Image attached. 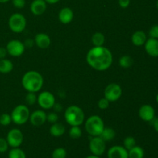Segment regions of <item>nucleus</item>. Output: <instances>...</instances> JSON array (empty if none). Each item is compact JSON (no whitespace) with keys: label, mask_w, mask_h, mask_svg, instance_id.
I'll return each instance as SVG.
<instances>
[{"label":"nucleus","mask_w":158,"mask_h":158,"mask_svg":"<svg viewBox=\"0 0 158 158\" xmlns=\"http://www.w3.org/2000/svg\"><path fill=\"white\" fill-rule=\"evenodd\" d=\"M136 146V140L133 137H127L123 140V147L126 148L127 151L131 150V148Z\"/></svg>","instance_id":"obj_29"},{"label":"nucleus","mask_w":158,"mask_h":158,"mask_svg":"<svg viewBox=\"0 0 158 158\" xmlns=\"http://www.w3.org/2000/svg\"><path fill=\"white\" fill-rule=\"evenodd\" d=\"M67 155L66 149L63 148H56L52 153V158H66Z\"/></svg>","instance_id":"obj_28"},{"label":"nucleus","mask_w":158,"mask_h":158,"mask_svg":"<svg viewBox=\"0 0 158 158\" xmlns=\"http://www.w3.org/2000/svg\"><path fill=\"white\" fill-rule=\"evenodd\" d=\"M23 43H24L26 48H32L33 45L35 44V42H34V40H31V39H27Z\"/></svg>","instance_id":"obj_38"},{"label":"nucleus","mask_w":158,"mask_h":158,"mask_svg":"<svg viewBox=\"0 0 158 158\" xmlns=\"http://www.w3.org/2000/svg\"><path fill=\"white\" fill-rule=\"evenodd\" d=\"M144 151L139 146H134L128 151V158H143Z\"/></svg>","instance_id":"obj_23"},{"label":"nucleus","mask_w":158,"mask_h":158,"mask_svg":"<svg viewBox=\"0 0 158 158\" xmlns=\"http://www.w3.org/2000/svg\"><path fill=\"white\" fill-rule=\"evenodd\" d=\"M123 90L121 86L115 83H110L104 89V97L110 102L117 101L121 97Z\"/></svg>","instance_id":"obj_7"},{"label":"nucleus","mask_w":158,"mask_h":158,"mask_svg":"<svg viewBox=\"0 0 158 158\" xmlns=\"http://www.w3.org/2000/svg\"><path fill=\"white\" fill-rule=\"evenodd\" d=\"M64 117L69 125L80 126L85 120V114L81 107L76 105H72L66 108L64 113Z\"/></svg>","instance_id":"obj_3"},{"label":"nucleus","mask_w":158,"mask_h":158,"mask_svg":"<svg viewBox=\"0 0 158 158\" xmlns=\"http://www.w3.org/2000/svg\"><path fill=\"white\" fill-rule=\"evenodd\" d=\"M8 25L12 32L21 33L26 27V19L21 13H14L9 17Z\"/></svg>","instance_id":"obj_6"},{"label":"nucleus","mask_w":158,"mask_h":158,"mask_svg":"<svg viewBox=\"0 0 158 158\" xmlns=\"http://www.w3.org/2000/svg\"><path fill=\"white\" fill-rule=\"evenodd\" d=\"M65 132H66L65 126L63 123H58V122L52 123L49 128V133H50L51 136L54 137H62L65 134Z\"/></svg>","instance_id":"obj_20"},{"label":"nucleus","mask_w":158,"mask_h":158,"mask_svg":"<svg viewBox=\"0 0 158 158\" xmlns=\"http://www.w3.org/2000/svg\"><path fill=\"white\" fill-rule=\"evenodd\" d=\"M60 0H45V2H46L47 4H56V3L59 2Z\"/></svg>","instance_id":"obj_41"},{"label":"nucleus","mask_w":158,"mask_h":158,"mask_svg":"<svg viewBox=\"0 0 158 158\" xmlns=\"http://www.w3.org/2000/svg\"><path fill=\"white\" fill-rule=\"evenodd\" d=\"M35 44L38 46L40 49H45L49 48L51 44V39L46 33L44 32H40L36 34L34 39Z\"/></svg>","instance_id":"obj_15"},{"label":"nucleus","mask_w":158,"mask_h":158,"mask_svg":"<svg viewBox=\"0 0 158 158\" xmlns=\"http://www.w3.org/2000/svg\"><path fill=\"white\" fill-rule=\"evenodd\" d=\"M83 132L80 126H72L69 131V135L72 139H79L81 137Z\"/></svg>","instance_id":"obj_27"},{"label":"nucleus","mask_w":158,"mask_h":158,"mask_svg":"<svg viewBox=\"0 0 158 158\" xmlns=\"http://www.w3.org/2000/svg\"><path fill=\"white\" fill-rule=\"evenodd\" d=\"M91 42H92L94 46H102L105 43V36L102 32H95L91 37Z\"/></svg>","instance_id":"obj_24"},{"label":"nucleus","mask_w":158,"mask_h":158,"mask_svg":"<svg viewBox=\"0 0 158 158\" xmlns=\"http://www.w3.org/2000/svg\"><path fill=\"white\" fill-rule=\"evenodd\" d=\"M46 116H47V114H46L44 110H35L32 114H30L29 121L33 126H42L46 122Z\"/></svg>","instance_id":"obj_13"},{"label":"nucleus","mask_w":158,"mask_h":158,"mask_svg":"<svg viewBox=\"0 0 158 158\" xmlns=\"http://www.w3.org/2000/svg\"><path fill=\"white\" fill-rule=\"evenodd\" d=\"M147 53L152 57H158V40L150 38L144 43Z\"/></svg>","instance_id":"obj_17"},{"label":"nucleus","mask_w":158,"mask_h":158,"mask_svg":"<svg viewBox=\"0 0 158 158\" xmlns=\"http://www.w3.org/2000/svg\"><path fill=\"white\" fill-rule=\"evenodd\" d=\"M59 120V116L55 112H51L49 113L46 116V121L49 122L50 123H55L58 122Z\"/></svg>","instance_id":"obj_32"},{"label":"nucleus","mask_w":158,"mask_h":158,"mask_svg":"<svg viewBox=\"0 0 158 158\" xmlns=\"http://www.w3.org/2000/svg\"><path fill=\"white\" fill-rule=\"evenodd\" d=\"M138 114L140 118L143 121L151 122L155 117V110L152 106L149 104H145L139 109Z\"/></svg>","instance_id":"obj_12"},{"label":"nucleus","mask_w":158,"mask_h":158,"mask_svg":"<svg viewBox=\"0 0 158 158\" xmlns=\"http://www.w3.org/2000/svg\"><path fill=\"white\" fill-rule=\"evenodd\" d=\"M89 148L93 155L100 157L106 151V142L100 137H92L89 143Z\"/></svg>","instance_id":"obj_8"},{"label":"nucleus","mask_w":158,"mask_h":158,"mask_svg":"<svg viewBox=\"0 0 158 158\" xmlns=\"http://www.w3.org/2000/svg\"><path fill=\"white\" fill-rule=\"evenodd\" d=\"M9 1H10V0H0V3H6Z\"/></svg>","instance_id":"obj_43"},{"label":"nucleus","mask_w":158,"mask_h":158,"mask_svg":"<svg viewBox=\"0 0 158 158\" xmlns=\"http://www.w3.org/2000/svg\"><path fill=\"white\" fill-rule=\"evenodd\" d=\"M7 54L8 52H7V50H6V48L2 47V46H0V60L6 58Z\"/></svg>","instance_id":"obj_39"},{"label":"nucleus","mask_w":158,"mask_h":158,"mask_svg":"<svg viewBox=\"0 0 158 158\" xmlns=\"http://www.w3.org/2000/svg\"><path fill=\"white\" fill-rule=\"evenodd\" d=\"M9 158H26V153L19 148H13L9 151Z\"/></svg>","instance_id":"obj_26"},{"label":"nucleus","mask_w":158,"mask_h":158,"mask_svg":"<svg viewBox=\"0 0 158 158\" xmlns=\"http://www.w3.org/2000/svg\"><path fill=\"white\" fill-rule=\"evenodd\" d=\"M105 127L103 119L97 115L90 116L85 122V129L91 137L100 136Z\"/></svg>","instance_id":"obj_4"},{"label":"nucleus","mask_w":158,"mask_h":158,"mask_svg":"<svg viewBox=\"0 0 158 158\" xmlns=\"http://www.w3.org/2000/svg\"><path fill=\"white\" fill-rule=\"evenodd\" d=\"M47 3L45 0H33L30 5V10L33 15H41L46 12Z\"/></svg>","instance_id":"obj_16"},{"label":"nucleus","mask_w":158,"mask_h":158,"mask_svg":"<svg viewBox=\"0 0 158 158\" xmlns=\"http://www.w3.org/2000/svg\"><path fill=\"white\" fill-rule=\"evenodd\" d=\"M108 158H128V151L124 147L116 145L113 146L107 151Z\"/></svg>","instance_id":"obj_14"},{"label":"nucleus","mask_w":158,"mask_h":158,"mask_svg":"<svg viewBox=\"0 0 158 158\" xmlns=\"http://www.w3.org/2000/svg\"><path fill=\"white\" fill-rule=\"evenodd\" d=\"M13 63L11 60L6 58L2 59V60H0V73H9L13 69Z\"/></svg>","instance_id":"obj_21"},{"label":"nucleus","mask_w":158,"mask_h":158,"mask_svg":"<svg viewBox=\"0 0 158 158\" xmlns=\"http://www.w3.org/2000/svg\"><path fill=\"white\" fill-rule=\"evenodd\" d=\"M86 158H100L99 156H96V155H90V156H88V157H86Z\"/></svg>","instance_id":"obj_42"},{"label":"nucleus","mask_w":158,"mask_h":158,"mask_svg":"<svg viewBox=\"0 0 158 158\" xmlns=\"http://www.w3.org/2000/svg\"><path fill=\"white\" fill-rule=\"evenodd\" d=\"M6 48L8 54L12 57L21 56L26 49L24 43L18 40H10L7 43Z\"/></svg>","instance_id":"obj_11"},{"label":"nucleus","mask_w":158,"mask_h":158,"mask_svg":"<svg viewBox=\"0 0 158 158\" xmlns=\"http://www.w3.org/2000/svg\"><path fill=\"white\" fill-rule=\"evenodd\" d=\"M110 102L107 99L105 98V97H103V98H101L99 100L97 104H98V107L100 110H106L110 106Z\"/></svg>","instance_id":"obj_33"},{"label":"nucleus","mask_w":158,"mask_h":158,"mask_svg":"<svg viewBox=\"0 0 158 158\" xmlns=\"http://www.w3.org/2000/svg\"><path fill=\"white\" fill-rule=\"evenodd\" d=\"M23 140H24V136L23 132L17 128L10 130L6 136V140L9 143V146L12 148H19L23 143Z\"/></svg>","instance_id":"obj_10"},{"label":"nucleus","mask_w":158,"mask_h":158,"mask_svg":"<svg viewBox=\"0 0 158 158\" xmlns=\"http://www.w3.org/2000/svg\"><path fill=\"white\" fill-rule=\"evenodd\" d=\"M86 62L93 69L105 71L112 65L113 54L105 46H94L86 54Z\"/></svg>","instance_id":"obj_1"},{"label":"nucleus","mask_w":158,"mask_h":158,"mask_svg":"<svg viewBox=\"0 0 158 158\" xmlns=\"http://www.w3.org/2000/svg\"><path fill=\"white\" fill-rule=\"evenodd\" d=\"M10 115L12 117V121L15 124L23 125L29 120L30 111L27 106L20 104L12 110Z\"/></svg>","instance_id":"obj_5"},{"label":"nucleus","mask_w":158,"mask_h":158,"mask_svg":"<svg viewBox=\"0 0 158 158\" xmlns=\"http://www.w3.org/2000/svg\"><path fill=\"white\" fill-rule=\"evenodd\" d=\"M12 5L16 9H23L26 6V0H11Z\"/></svg>","instance_id":"obj_36"},{"label":"nucleus","mask_w":158,"mask_h":158,"mask_svg":"<svg viewBox=\"0 0 158 158\" xmlns=\"http://www.w3.org/2000/svg\"><path fill=\"white\" fill-rule=\"evenodd\" d=\"M147 40V35L143 31H137L131 36L132 43L136 46H141L144 45Z\"/></svg>","instance_id":"obj_19"},{"label":"nucleus","mask_w":158,"mask_h":158,"mask_svg":"<svg viewBox=\"0 0 158 158\" xmlns=\"http://www.w3.org/2000/svg\"><path fill=\"white\" fill-rule=\"evenodd\" d=\"M119 6L122 9H127L131 4V0H118Z\"/></svg>","instance_id":"obj_37"},{"label":"nucleus","mask_w":158,"mask_h":158,"mask_svg":"<svg viewBox=\"0 0 158 158\" xmlns=\"http://www.w3.org/2000/svg\"><path fill=\"white\" fill-rule=\"evenodd\" d=\"M156 6H157V9H158V0H157V3H156Z\"/></svg>","instance_id":"obj_45"},{"label":"nucleus","mask_w":158,"mask_h":158,"mask_svg":"<svg viewBox=\"0 0 158 158\" xmlns=\"http://www.w3.org/2000/svg\"><path fill=\"white\" fill-rule=\"evenodd\" d=\"M105 142L111 141L116 137V131L112 127H104L100 136Z\"/></svg>","instance_id":"obj_22"},{"label":"nucleus","mask_w":158,"mask_h":158,"mask_svg":"<svg viewBox=\"0 0 158 158\" xmlns=\"http://www.w3.org/2000/svg\"><path fill=\"white\" fill-rule=\"evenodd\" d=\"M37 103L42 109H52L56 103V99L52 93L49 91H43L37 97Z\"/></svg>","instance_id":"obj_9"},{"label":"nucleus","mask_w":158,"mask_h":158,"mask_svg":"<svg viewBox=\"0 0 158 158\" xmlns=\"http://www.w3.org/2000/svg\"><path fill=\"white\" fill-rule=\"evenodd\" d=\"M26 102L29 106H32L37 102V96L35 95V93L28 92L26 96Z\"/></svg>","instance_id":"obj_30"},{"label":"nucleus","mask_w":158,"mask_h":158,"mask_svg":"<svg viewBox=\"0 0 158 158\" xmlns=\"http://www.w3.org/2000/svg\"><path fill=\"white\" fill-rule=\"evenodd\" d=\"M153 126H154V130L157 132H158V117L156 119H154V122H153Z\"/></svg>","instance_id":"obj_40"},{"label":"nucleus","mask_w":158,"mask_h":158,"mask_svg":"<svg viewBox=\"0 0 158 158\" xmlns=\"http://www.w3.org/2000/svg\"><path fill=\"white\" fill-rule=\"evenodd\" d=\"M43 76L35 70L28 71L22 78V85L27 92H39L43 87Z\"/></svg>","instance_id":"obj_2"},{"label":"nucleus","mask_w":158,"mask_h":158,"mask_svg":"<svg viewBox=\"0 0 158 158\" xmlns=\"http://www.w3.org/2000/svg\"><path fill=\"white\" fill-rule=\"evenodd\" d=\"M150 38H154L158 40V25L152 26L149 31Z\"/></svg>","instance_id":"obj_35"},{"label":"nucleus","mask_w":158,"mask_h":158,"mask_svg":"<svg viewBox=\"0 0 158 158\" xmlns=\"http://www.w3.org/2000/svg\"><path fill=\"white\" fill-rule=\"evenodd\" d=\"M133 64H134V60L130 56H123L119 60V65L120 67L123 68V69H128V68L131 67Z\"/></svg>","instance_id":"obj_25"},{"label":"nucleus","mask_w":158,"mask_h":158,"mask_svg":"<svg viewBox=\"0 0 158 158\" xmlns=\"http://www.w3.org/2000/svg\"><path fill=\"white\" fill-rule=\"evenodd\" d=\"M73 11L69 7H64L60 11L58 15L59 20L63 24H69L73 19Z\"/></svg>","instance_id":"obj_18"},{"label":"nucleus","mask_w":158,"mask_h":158,"mask_svg":"<svg viewBox=\"0 0 158 158\" xmlns=\"http://www.w3.org/2000/svg\"><path fill=\"white\" fill-rule=\"evenodd\" d=\"M156 100H157V103H158V94L157 95V97H156Z\"/></svg>","instance_id":"obj_44"},{"label":"nucleus","mask_w":158,"mask_h":158,"mask_svg":"<svg viewBox=\"0 0 158 158\" xmlns=\"http://www.w3.org/2000/svg\"><path fill=\"white\" fill-rule=\"evenodd\" d=\"M9 147V143L6 139L0 137V153H5L7 151Z\"/></svg>","instance_id":"obj_34"},{"label":"nucleus","mask_w":158,"mask_h":158,"mask_svg":"<svg viewBox=\"0 0 158 158\" xmlns=\"http://www.w3.org/2000/svg\"><path fill=\"white\" fill-rule=\"evenodd\" d=\"M12 121V117L9 114H2L0 115V124L2 126H9Z\"/></svg>","instance_id":"obj_31"}]
</instances>
